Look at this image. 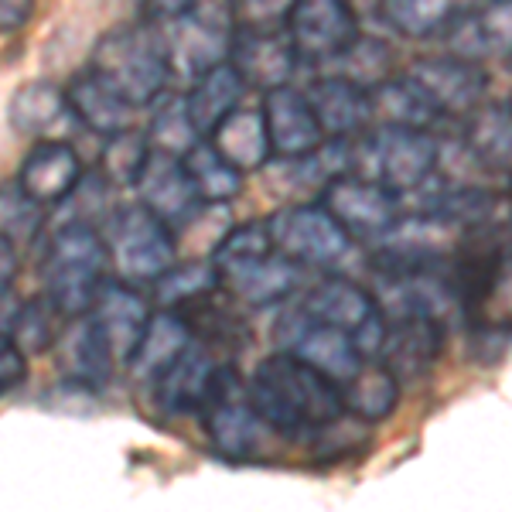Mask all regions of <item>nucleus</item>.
<instances>
[{
  "instance_id": "6ab92c4d",
  "label": "nucleus",
  "mask_w": 512,
  "mask_h": 512,
  "mask_svg": "<svg viewBox=\"0 0 512 512\" xmlns=\"http://www.w3.org/2000/svg\"><path fill=\"white\" fill-rule=\"evenodd\" d=\"M222 366L226 362H219V355L209 342L192 338L185 345V352L154 379V393H158L161 407L171 410V414H198Z\"/></svg>"
},
{
  "instance_id": "0eeeda50",
  "label": "nucleus",
  "mask_w": 512,
  "mask_h": 512,
  "mask_svg": "<svg viewBox=\"0 0 512 512\" xmlns=\"http://www.w3.org/2000/svg\"><path fill=\"white\" fill-rule=\"evenodd\" d=\"M297 304H301L311 318L352 335L355 349H359V355L366 362L379 359L383 335H386V315L379 311L376 297L369 291H362L359 284H352V280H345V277L318 280L315 287H308V291L301 294Z\"/></svg>"
},
{
  "instance_id": "aec40b11",
  "label": "nucleus",
  "mask_w": 512,
  "mask_h": 512,
  "mask_svg": "<svg viewBox=\"0 0 512 512\" xmlns=\"http://www.w3.org/2000/svg\"><path fill=\"white\" fill-rule=\"evenodd\" d=\"M82 181V161L76 147L65 140H41L38 147H31L28 158L21 161L18 185L35 198L38 205H59L65 202L76 185Z\"/></svg>"
},
{
  "instance_id": "49530a36",
  "label": "nucleus",
  "mask_w": 512,
  "mask_h": 512,
  "mask_svg": "<svg viewBox=\"0 0 512 512\" xmlns=\"http://www.w3.org/2000/svg\"><path fill=\"white\" fill-rule=\"evenodd\" d=\"M18 311H21V297L11 291V284H4L0 287V335H11Z\"/></svg>"
},
{
  "instance_id": "58836bf2",
  "label": "nucleus",
  "mask_w": 512,
  "mask_h": 512,
  "mask_svg": "<svg viewBox=\"0 0 512 512\" xmlns=\"http://www.w3.org/2000/svg\"><path fill=\"white\" fill-rule=\"evenodd\" d=\"M147 158H151V144H147V134L140 130H120V134L106 137L103 147V178L110 185H134L144 171Z\"/></svg>"
},
{
  "instance_id": "09e8293b",
  "label": "nucleus",
  "mask_w": 512,
  "mask_h": 512,
  "mask_svg": "<svg viewBox=\"0 0 512 512\" xmlns=\"http://www.w3.org/2000/svg\"><path fill=\"white\" fill-rule=\"evenodd\" d=\"M359 18H373V14H383V0H349Z\"/></svg>"
},
{
  "instance_id": "393cba45",
  "label": "nucleus",
  "mask_w": 512,
  "mask_h": 512,
  "mask_svg": "<svg viewBox=\"0 0 512 512\" xmlns=\"http://www.w3.org/2000/svg\"><path fill=\"white\" fill-rule=\"evenodd\" d=\"M65 96H69L72 117L86 130H93V134L113 137V134H120V130L134 127L137 110L110 86V82L99 79L93 69L72 76V82L65 86Z\"/></svg>"
},
{
  "instance_id": "5701e85b",
  "label": "nucleus",
  "mask_w": 512,
  "mask_h": 512,
  "mask_svg": "<svg viewBox=\"0 0 512 512\" xmlns=\"http://www.w3.org/2000/svg\"><path fill=\"white\" fill-rule=\"evenodd\" d=\"M301 270L304 267H297L284 253L270 250L267 256H260V260L219 277V284H222V291L229 297H236L239 304L267 308V304L284 301V297H291L297 287H301Z\"/></svg>"
},
{
  "instance_id": "a878e982",
  "label": "nucleus",
  "mask_w": 512,
  "mask_h": 512,
  "mask_svg": "<svg viewBox=\"0 0 512 512\" xmlns=\"http://www.w3.org/2000/svg\"><path fill=\"white\" fill-rule=\"evenodd\" d=\"M192 325L181 311H171V308H161V311H151L147 318V328L140 335L137 349L130 352L127 366L134 379H144V383H154L171 362L185 352V345L192 342Z\"/></svg>"
},
{
  "instance_id": "3c124183",
  "label": "nucleus",
  "mask_w": 512,
  "mask_h": 512,
  "mask_svg": "<svg viewBox=\"0 0 512 512\" xmlns=\"http://www.w3.org/2000/svg\"><path fill=\"white\" fill-rule=\"evenodd\" d=\"M509 103H512V99H509Z\"/></svg>"
},
{
  "instance_id": "a211bd4d",
  "label": "nucleus",
  "mask_w": 512,
  "mask_h": 512,
  "mask_svg": "<svg viewBox=\"0 0 512 512\" xmlns=\"http://www.w3.org/2000/svg\"><path fill=\"white\" fill-rule=\"evenodd\" d=\"M444 345V325L424 315H403L386 318V335L379 359L393 373L396 383H414V379L431 373V366L441 355Z\"/></svg>"
},
{
  "instance_id": "9b49d317",
  "label": "nucleus",
  "mask_w": 512,
  "mask_h": 512,
  "mask_svg": "<svg viewBox=\"0 0 512 512\" xmlns=\"http://www.w3.org/2000/svg\"><path fill=\"white\" fill-rule=\"evenodd\" d=\"M318 202L338 219V226L349 233L355 243H376L396 219L403 216L400 195H393L390 188L366 181L352 171L338 175L321 188Z\"/></svg>"
},
{
  "instance_id": "f257e3e1",
  "label": "nucleus",
  "mask_w": 512,
  "mask_h": 512,
  "mask_svg": "<svg viewBox=\"0 0 512 512\" xmlns=\"http://www.w3.org/2000/svg\"><path fill=\"white\" fill-rule=\"evenodd\" d=\"M253 410L270 431L284 437H315L345 414L342 386L287 352H274L253 369L246 383Z\"/></svg>"
},
{
  "instance_id": "1a4fd4ad",
  "label": "nucleus",
  "mask_w": 512,
  "mask_h": 512,
  "mask_svg": "<svg viewBox=\"0 0 512 512\" xmlns=\"http://www.w3.org/2000/svg\"><path fill=\"white\" fill-rule=\"evenodd\" d=\"M202 420H205V431H209L212 444H216L219 454L226 458H253L263 444V431L267 424L260 420V414L253 410L250 393H246V383L239 379L233 362L219 369L216 383H212L209 396L202 403Z\"/></svg>"
},
{
  "instance_id": "f704fd0d",
  "label": "nucleus",
  "mask_w": 512,
  "mask_h": 512,
  "mask_svg": "<svg viewBox=\"0 0 512 512\" xmlns=\"http://www.w3.org/2000/svg\"><path fill=\"white\" fill-rule=\"evenodd\" d=\"M465 0H383V14L400 35L427 38L448 24L461 11Z\"/></svg>"
},
{
  "instance_id": "c85d7f7f",
  "label": "nucleus",
  "mask_w": 512,
  "mask_h": 512,
  "mask_svg": "<svg viewBox=\"0 0 512 512\" xmlns=\"http://www.w3.org/2000/svg\"><path fill=\"white\" fill-rule=\"evenodd\" d=\"M243 96H246V82L229 59L212 65L209 72H202L185 93L188 117L198 127V134L209 137L236 106H243Z\"/></svg>"
},
{
  "instance_id": "f8f14e48",
  "label": "nucleus",
  "mask_w": 512,
  "mask_h": 512,
  "mask_svg": "<svg viewBox=\"0 0 512 512\" xmlns=\"http://www.w3.org/2000/svg\"><path fill=\"white\" fill-rule=\"evenodd\" d=\"M403 76H410L431 96L444 120L468 117L475 106L485 103V93H489V72L478 62L458 59V55H427V59L410 62Z\"/></svg>"
},
{
  "instance_id": "6e6552de",
  "label": "nucleus",
  "mask_w": 512,
  "mask_h": 512,
  "mask_svg": "<svg viewBox=\"0 0 512 512\" xmlns=\"http://www.w3.org/2000/svg\"><path fill=\"white\" fill-rule=\"evenodd\" d=\"M274 342L280 352L294 355V359L308 362L311 369H318L321 376H328L332 383L345 386L349 379L362 369V355L355 349L352 335H345L342 328H332L325 321L311 318L301 304L287 308L274 325Z\"/></svg>"
},
{
  "instance_id": "39448f33",
  "label": "nucleus",
  "mask_w": 512,
  "mask_h": 512,
  "mask_svg": "<svg viewBox=\"0 0 512 512\" xmlns=\"http://www.w3.org/2000/svg\"><path fill=\"white\" fill-rule=\"evenodd\" d=\"M106 250L110 263L127 284H154L178 260L175 229L154 216L144 202L120 205L106 216Z\"/></svg>"
},
{
  "instance_id": "ddd939ff",
  "label": "nucleus",
  "mask_w": 512,
  "mask_h": 512,
  "mask_svg": "<svg viewBox=\"0 0 512 512\" xmlns=\"http://www.w3.org/2000/svg\"><path fill=\"white\" fill-rule=\"evenodd\" d=\"M161 35L164 55H168L171 76H181L185 82H195L202 72H209L212 65L229 59V45H233V31L229 24L205 21L195 14L185 18H171L154 24Z\"/></svg>"
},
{
  "instance_id": "79ce46f5",
  "label": "nucleus",
  "mask_w": 512,
  "mask_h": 512,
  "mask_svg": "<svg viewBox=\"0 0 512 512\" xmlns=\"http://www.w3.org/2000/svg\"><path fill=\"white\" fill-rule=\"evenodd\" d=\"M294 0H233V21L243 31H284Z\"/></svg>"
},
{
  "instance_id": "20e7f679",
  "label": "nucleus",
  "mask_w": 512,
  "mask_h": 512,
  "mask_svg": "<svg viewBox=\"0 0 512 512\" xmlns=\"http://www.w3.org/2000/svg\"><path fill=\"white\" fill-rule=\"evenodd\" d=\"M441 137L437 130L383 127L373 123L349 140V171L366 181L390 188L393 195L417 192L434 171Z\"/></svg>"
},
{
  "instance_id": "2f4dec72",
  "label": "nucleus",
  "mask_w": 512,
  "mask_h": 512,
  "mask_svg": "<svg viewBox=\"0 0 512 512\" xmlns=\"http://www.w3.org/2000/svg\"><path fill=\"white\" fill-rule=\"evenodd\" d=\"M181 161L198 202H233L243 192V171H236L209 140H198Z\"/></svg>"
},
{
  "instance_id": "c03bdc74",
  "label": "nucleus",
  "mask_w": 512,
  "mask_h": 512,
  "mask_svg": "<svg viewBox=\"0 0 512 512\" xmlns=\"http://www.w3.org/2000/svg\"><path fill=\"white\" fill-rule=\"evenodd\" d=\"M31 18H35V0H0V35L28 28Z\"/></svg>"
},
{
  "instance_id": "2eb2a0df",
  "label": "nucleus",
  "mask_w": 512,
  "mask_h": 512,
  "mask_svg": "<svg viewBox=\"0 0 512 512\" xmlns=\"http://www.w3.org/2000/svg\"><path fill=\"white\" fill-rule=\"evenodd\" d=\"M89 321L96 325L99 338L106 342V349L113 352V359L127 362L130 352L137 349L140 335H144L147 328V318H151V304H147V297L137 291L134 284H127V280H106L103 287H99L96 301L89 304Z\"/></svg>"
},
{
  "instance_id": "7c9ffc66",
  "label": "nucleus",
  "mask_w": 512,
  "mask_h": 512,
  "mask_svg": "<svg viewBox=\"0 0 512 512\" xmlns=\"http://www.w3.org/2000/svg\"><path fill=\"white\" fill-rule=\"evenodd\" d=\"M342 403L345 414L366 420V424H379L400 403V383L383 362H362L359 373L342 386Z\"/></svg>"
},
{
  "instance_id": "dca6fc26",
  "label": "nucleus",
  "mask_w": 512,
  "mask_h": 512,
  "mask_svg": "<svg viewBox=\"0 0 512 512\" xmlns=\"http://www.w3.org/2000/svg\"><path fill=\"white\" fill-rule=\"evenodd\" d=\"M229 62L243 76L246 89H277L291 86L294 72L301 69L291 35L284 31H233V45H229Z\"/></svg>"
},
{
  "instance_id": "72a5a7b5",
  "label": "nucleus",
  "mask_w": 512,
  "mask_h": 512,
  "mask_svg": "<svg viewBox=\"0 0 512 512\" xmlns=\"http://www.w3.org/2000/svg\"><path fill=\"white\" fill-rule=\"evenodd\" d=\"M205 140L198 134V127L188 117V106L185 96H161L158 99V110L151 117V127H147V144L151 151L171 154V158H185L188 151Z\"/></svg>"
},
{
  "instance_id": "cd10ccee",
  "label": "nucleus",
  "mask_w": 512,
  "mask_h": 512,
  "mask_svg": "<svg viewBox=\"0 0 512 512\" xmlns=\"http://www.w3.org/2000/svg\"><path fill=\"white\" fill-rule=\"evenodd\" d=\"M212 147L233 164L236 171L250 175V171H260L274 161V151H270V137H267V123H263V110H246V106H236L226 120L212 130L209 137Z\"/></svg>"
},
{
  "instance_id": "a19ab883",
  "label": "nucleus",
  "mask_w": 512,
  "mask_h": 512,
  "mask_svg": "<svg viewBox=\"0 0 512 512\" xmlns=\"http://www.w3.org/2000/svg\"><path fill=\"white\" fill-rule=\"evenodd\" d=\"M465 328H468V355L475 362H482V366H495L512 349V318L482 315L468 321Z\"/></svg>"
},
{
  "instance_id": "4c0bfd02",
  "label": "nucleus",
  "mask_w": 512,
  "mask_h": 512,
  "mask_svg": "<svg viewBox=\"0 0 512 512\" xmlns=\"http://www.w3.org/2000/svg\"><path fill=\"white\" fill-rule=\"evenodd\" d=\"M45 226V205H38L18 181H0V236L14 246L31 243Z\"/></svg>"
},
{
  "instance_id": "9d476101",
  "label": "nucleus",
  "mask_w": 512,
  "mask_h": 512,
  "mask_svg": "<svg viewBox=\"0 0 512 512\" xmlns=\"http://www.w3.org/2000/svg\"><path fill=\"white\" fill-rule=\"evenodd\" d=\"M287 35L301 65H332L362 31L349 0H294Z\"/></svg>"
},
{
  "instance_id": "f3484780",
  "label": "nucleus",
  "mask_w": 512,
  "mask_h": 512,
  "mask_svg": "<svg viewBox=\"0 0 512 512\" xmlns=\"http://www.w3.org/2000/svg\"><path fill=\"white\" fill-rule=\"evenodd\" d=\"M263 123H267L274 158H301L325 144V130L308 103V93L294 86L267 89L263 96Z\"/></svg>"
},
{
  "instance_id": "8fccbe9b",
  "label": "nucleus",
  "mask_w": 512,
  "mask_h": 512,
  "mask_svg": "<svg viewBox=\"0 0 512 512\" xmlns=\"http://www.w3.org/2000/svg\"><path fill=\"white\" fill-rule=\"evenodd\" d=\"M509 65H512V55H509Z\"/></svg>"
},
{
  "instance_id": "f03ea898",
  "label": "nucleus",
  "mask_w": 512,
  "mask_h": 512,
  "mask_svg": "<svg viewBox=\"0 0 512 512\" xmlns=\"http://www.w3.org/2000/svg\"><path fill=\"white\" fill-rule=\"evenodd\" d=\"M110 274V250L93 222H65L41 260V291L65 318H79Z\"/></svg>"
},
{
  "instance_id": "de8ad7c7",
  "label": "nucleus",
  "mask_w": 512,
  "mask_h": 512,
  "mask_svg": "<svg viewBox=\"0 0 512 512\" xmlns=\"http://www.w3.org/2000/svg\"><path fill=\"white\" fill-rule=\"evenodd\" d=\"M18 277V246L7 236H0V287Z\"/></svg>"
},
{
  "instance_id": "37998d69",
  "label": "nucleus",
  "mask_w": 512,
  "mask_h": 512,
  "mask_svg": "<svg viewBox=\"0 0 512 512\" xmlns=\"http://www.w3.org/2000/svg\"><path fill=\"white\" fill-rule=\"evenodd\" d=\"M24 376H28V355L11 335H0V396L21 386Z\"/></svg>"
},
{
  "instance_id": "603ef678",
  "label": "nucleus",
  "mask_w": 512,
  "mask_h": 512,
  "mask_svg": "<svg viewBox=\"0 0 512 512\" xmlns=\"http://www.w3.org/2000/svg\"><path fill=\"white\" fill-rule=\"evenodd\" d=\"M509 195H512V192H509Z\"/></svg>"
},
{
  "instance_id": "4468645a",
  "label": "nucleus",
  "mask_w": 512,
  "mask_h": 512,
  "mask_svg": "<svg viewBox=\"0 0 512 512\" xmlns=\"http://www.w3.org/2000/svg\"><path fill=\"white\" fill-rule=\"evenodd\" d=\"M448 55L468 62L509 59L512 55V0H485V4L465 11L461 7L454 18L441 28Z\"/></svg>"
},
{
  "instance_id": "c9c22d12",
  "label": "nucleus",
  "mask_w": 512,
  "mask_h": 512,
  "mask_svg": "<svg viewBox=\"0 0 512 512\" xmlns=\"http://www.w3.org/2000/svg\"><path fill=\"white\" fill-rule=\"evenodd\" d=\"M62 311L48 301L45 294L35 297V301L24 304L21 301V311L14 318V328H11V338L21 345L24 355H38V352H48L55 345V338L62 332Z\"/></svg>"
},
{
  "instance_id": "bb28decb",
  "label": "nucleus",
  "mask_w": 512,
  "mask_h": 512,
  "mask_svg": "<svg viewBox=\"0 0 512 512\" xmlns=\"http://www.w3.org/2000/svg\"><path fill=\"white\" fill-rule=\"evenodd\" d=\"M369 120L383 127H417L437 130L441 110L431 103V96L417 86L410 76H390L369 89Z\"/></svg>"
},
{
  "instance_id": "7ed1b4c3",
  "label": "nucleus",
  "mask_w": 512,
  "mask_h": 512,
  "mask_svg": "<svg viewBox=\"0 0 512 512\" xmlns=\"http://www.w3.org/2000/svg\"><path fill=\"white\" fill-rule=\"evenodd\" d=\"M89 69H93L99 79L110 82L134 110H144V106L158 103V99L168 93V82H171V65H168V55H164L161 35H158V28L147 21L123 24V28L106 31V35L96 41Z\"/></svg>"
},
{
  "instance_id": "ea45409f",
  "label": "nucleus",
  "mask_w": 512,
  "mask_h": 512,
  "mask_svg": "<svg viewBox=\"0 0 512 512\" xmlns=\"http://www.w3.org/2000/svg\"><path fill=\"white\" fill-rule=\"evenodd\" d=\"M137 11H140V21H147V24H161L171 18L195 14V18L219 21V24L236 28L233 0H137Z\"/></svg>"
},
{
  "instance_id": "b1692460",
  "label": "nucleus",
  "mask_w": 512,
  "mask_h": 512,
  "mask_svg": "<svg viewBox=\"0 0 512 512\" xmlns=\"http://www.w3.org/2000/svg\"><path fill=\"white\" fill-rule=\"evenodd\" d=\"M55 359H59L65 379H76V383H86L93 390L110 383L113 369H117V359L106 349L89 315L72 318V325L62 328L59 338H55Z\"/></svg>"
},
{
  "instance_id": "a18cd8bd",
  "label": "nucleus",
  "mask_w": 512,
  "mask_h": 512,
  "mask_svg": "<svg viewBox=\"0 0 512 512\" xmlns=\"http://www.w3.org/2000/svg\"><path fill=\"white\" fill-rule=\"evenodd\" d=\"M489 308L499 311V318H512V250L502 256L499 277H495V291Z\"/></svg>"
},
{
  "instance_id": "c756f323",
  "label": "nucleus",
  "mask_w": 512,
  "mask_h": 512,
  "mask_svg": "<svg viewBox=\"0 0 512 512\" xmlns=\"http://www.w3.org/2000/svg\"><path fill=\"white\" fill-rule=\"evenodd\" d=\"M7 117H11V127L18 130V134L52 140L55 130L69 123L72 106H69V96H65L62 86L35 79V82H24L18 93L11 96Z\"/></svg>"
},
{
  "instance_id": "e433bc0d",
  "label": "nucleus",
  "mask_w": 512,
  "mask_h": 512,
  "mask_svg": "<svg viewBox=\"0 0 512 512\" xmlns=\"http://www.w3.org/2000/svg\"><path fill=\"white\" fill-rule=\"evenodd\" d=\"M335 76H345L352 79L355 86L362 89H373L376 82L390 79L393 76V59H390V48L386 41H376V38H355L349 48L332 62Z\"/></svg>"
},
{
  "instance_id": "473e14b6",
  "label": "nucleus",
  "mask_w": 512,
  "mask_h": 512,
  "mask_svg": "<svg viewBox=\"0 0 512 512\" xmlns=\"http://www.w3.org/2000/svg\"><path fill=\"white\" fill-rule=\"evenodd\" d=\"M154 301L161 308H171V311H181L188 304L202 301L205 294L219 291V274H216V263L209 256H198V260H185V263H171L164 274L154 280Z\"/></svg>"
},
{
  "instance_id": "423d86ee",
  "label": "nucleus",
  "mask_w": 512,
  "mask_h": 512,
  "mask_svg": "<svg viewBox=\"0 0 512 512\" xmlns=\"http://www.w3.org/2000/svg\"><path fill=\"white\" fill-rule=\"evenodd\" d=\"M274 250L297 267L332 270L352 253L355 239L338 226V219L321 202H301L280 209L267 219Z\"/></svg>"
},
{
  "instance_id": "4be33fe9",
  "label": "nucleus",
  "mask_w": 512,
  "mask_h": 512,
  "mask_svg": "<svg viewBox=\"0 0 512 512\" xmlns=\"http://www.w3.org/2000/svg\"><path fill=\"white\" fill-rule=\"evenodd\" d=\"M308 103L315 110L325 137L352 140L366 127H373V120H369V89L355 86L352 79L335 76V72H325L321 79L311 82Z\"/></svg>"
},
{
  "instance_id": "412c9836",
  "label": "nucleus",
  "mask_w": 512,
  "mask_h": 512,
  "mask_svg": "<svg viewBox=\"0 0 512 512\" xmlns=\"http://www.w3.org/2000/svg\"><path fill=\"white\" fill-rule=\"evenodd\" d=\"M140 202L168 222L171 229L181 226L192 212L198 209V198H195V188L188 181V171H185V161L181 158H171V154H161V151H151L147 158L144 171L140 178L134 181Z\"/></svg>"
}]
</instances>
